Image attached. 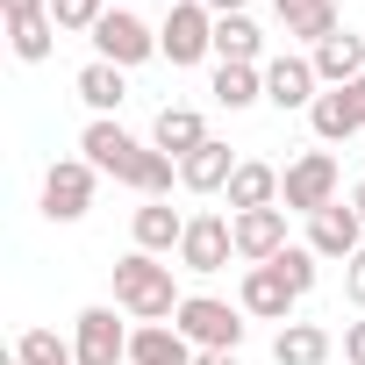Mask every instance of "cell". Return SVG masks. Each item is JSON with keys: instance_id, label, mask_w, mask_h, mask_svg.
Returning a JSON list of instances; mask_svg holds the SVG:
<instances>
[{"instance_id": "cell-1", "label": "cell", "mask_w": 365, "mask_h": 365, "mask_svg": "<svg viewBox=\"0 0 365 365\" xmlns=\"http://www.w3.org/2000/svg\"><path fill=\"white\" fill-rule=\"evenodd\" d=\"M79 150H86L93 172H115L122 187H136L143 201H165V194H172V179H179V158H165L158 143H136V136H129L122 122H108V115L86 122Z\"/></svg>"}, {"instance_id": "cell-2", "label": "cell", "mask_w": 365, "mask_h": 365, "mask_svg": "<svg viewBox=\"0 0 365 365\" xmlns=\"http://www.w3.org/2000/svg\"><path fill=\"white\" fill-rule=\"evenodd\" d=\"M179 301H187V294L172 287V265H158L150 251H129V258L115 265V308H122V315H136V322H172Z\"/></svg>"}, {"instance_id": "cell-3", "label": "cell", "mask_w": 365, "mask_h": 365, "mask_svg": "<svg viewBox=\"0 0 365 365\" xmlns=\"http://www.w3.org/2000/svg\"><path fill=\"white\" fill-rule=\"evenodd\" d=\"M172 329L187 336L194 351H237V344H244V315H237L230 301H215V294H187L179 315H172Z\"/></svg>"}, {"instance_id": "cell-4", "label": "cell", "mask_w": 365, "mask_h": 365, "mask_svg": "<svg viewBox=\"0 0 365 365\" xmlns=\"http://www.w3.org/2000/svg\"><path fill=\"white\" fill-rule=\"evenodd\" d=\"M329 201H336V158L329 150H301L279 172V208L287 215H322Z\"/></svg>"}, {"instance_id": "cell-5", "label": "cell", "mask_w": 365, "mask_h": 365, "mask_svg": "<svg viewBox=\"0 0 365 365\" xmlns=\"http://www.w3.org/2000/svg\"><path fill=\"white\" fill-rule=\"evenodd\" d=\"M208 51H215V15L201 8V0H172L165 22H158V58H172V65H201Z\"/></svg>"}, {"instance_id": "cell-6", "label": "cell", "mask_w": 365, "mask_h": 365, "mask_svg": "<svg viewBox=\"0 0 365 365\" xmlns=\"http://www.w3.org/2000/svg\"><path fill=\"white\" fill-rule=\"evenodd\" d=\"M93 51H101L108 65H122V72H129V65L158 58V29H150V22H136L129 8H108V15H101V29H93Z\"/></svg>"}, {"instance_id": "cell-7", "label": "cell", "mask_w": 365, "mask_h": 365, "mask_svg": "<svg viewBox=\"0 0 365 365\" xmlns=\"http://www.w3.org/2000/svg\"><path fill=\"white\" fill-rule=\"evenodd\" d=\"M86 208H93V165L86 158H58L43 172V215L51 222H79Z\"/></svg>"}, {"instance_id": "cell-8", "label": "cell", "mask_w": 365, "mask_h": 365, "mask_svg": "<svg viewBox=\"0 0 365 365\" xmlns=\"http://www.w3.org/2000/svg\"><path fill=\"white\" fill-rule=\"evenodd\" d=\"M237 251V222L230 215H187V237H179V265L187 272H222Z\"/></svg>"}, {"instance_id": "cell-9", "label": "cell", "mask_w": 365, "mask_h": 365, "mask_svg": "<svg viewBox=\"0 0 365 365\" xmlns=\"http://www.w3.org/2000/svg\"><path fill=\"white\" fill-rule=\"evenodd\" d=\"M129 336H136V329H122L115 308H79V322H72L79 365H122V358H129Z\"/></svg>"}, {"instance_id": "cell-10", "label": "cell", "mask_w": 365, "mask_h": 365, "mask_svg": "<svg viewBox=\"0 0 365 365\" xmlns=\"http://www.w3.org/2000/svg\"><path fill=\"white\" fill-rule=\"evenodd\" d=\"M308 251L351 265V258L365 251V222H358V208H351V201H329L322 215H308Z\"/></svg>"}, {"instance_id": "cell-11", "label": "cell", "mask_w": 365, "mask_h": 365, "mask_svg": "<svg viewBox=\"0 0 365 365\" xmlns=\"http://www.w3.org/2000/svg\"><path fill=\"white\" fill-rule=\"evenodd\" d=\"M265 101H272L279 115H294V108H315V101H322V79H315V65H308V58H272V65H265Z\"/></svg>"}, {"instance_id": "cell-12", "label": "cell", "mask_w": 365, "mask_h": 365, "mask_svg": "<svg viewBox=\"0 0 365 365\" xmlns=\"http://www.w3.org/2000/svg\"><path fill=\"white\" fill-rule=\"evenodd\" d=\"M230 222H237V258L272 265L287 251V208H251V215H230Z\"/></svg>"}, {"instance_id": "cell-13", "label": "cell", "mask_w": 365, "mask_h": 365, "mask_svg": "<svg viewBox=\"0 0 365 365\" xmlns=\"http://www.w3.org/2000/svg\"><path fill=\"white\" fill-rule=\"evenodd\" d=\"M237 165H244V158H230V143H215V136H208L194 158H179V187H187V194H230Z\"/></svg>"}, {"instance_id": "cell-14", "label": "cell", "mask_w": 365, "mask_h": 365, "mask_svg": "<svg viewBox=\"0 0 365 365\" xmlns=\"http://www.w3.org/2000/svg\"><path fill=\"white\" fill-rule=\"evenodd\" d=\"M294 287H287V272L279 265H251L244 272V315H265V322H287L294 315Z\"/></svg>"}, {"instance_id": "cell-15", "label": "cell", "mask_w": 365, "mask_h": 365, "mask_svg": "<svg viewBox=\"0 0 365 365\" xmlns=\"http://www.w3.org/2000/svg\"><path fill=\"white\" fill-rule=\"evenodd\" d=\"M308 65H315V79H322V86H351V79H365V36L336 29L329 43H315V51H308Z\"/></svg>"}, {"instance_id": "cell-16", "label": "cell", "mask_w": 365, "mask_h": 365, "mask_svg": "<svg viewBox=\"0 0 365 365\" xmlns=\"http://www.w3.org/2000/svg\"><path fill=\"white\" fill-rule=\"evenodd\" d=\"M308 122H315V136H322V143H344V136H358V129H365V108H358V93H351V86H322V101L308 108Z\"/></svg>"}, {"instance_id": "cell-17", "label": "cell", "mask_w": 365, "mask_h": 365, "mask_svg": "<svg viewBox=\"0 0 365 365\" xmlns=\"http://www.w3.org/2000/svg\"><path fill=\"white\" fill-rule=\"evenodd\" d=\"M150 143H158L165 158H194V150L208 143V122H201V108H158V122H150Z\"/></svg>"}, {"instance_id": "cell-18", "label": "cell", "mask_w": 365, "mask_h": 365, "mask_svg": "<svg viewBox=\"0 0 365 365\" xmlns=\"http://www.w3.org/2000/svg\"><path fill=\"white\" fill-rule=\"evenodd\" d=\"M194 358H201V351L179 336L172 322H143V329L129 336V365H194Z\"/></svg>"}, {"instance_id": "cell-19", "label": "cell", "mask_w": 365, "mask_h": 365, "mask_svg": "<svg viewBox=\"0 0 365 365\" xmlns=\"http://www.w3.org/2000/svg\"><path fill=\"white\" fill-rule=\"evenodd\" d=\"M129 230H136V251H150V258H165V251H179V237H187V215H179L172 201H143Z\"/></svg>"}, {"instance_id": "cell-20", "label": "cell", "mask_w": 365, "mask_h": 365, "mask_svg": "<svg viewBox=\"0 0 365 365\" xmlns=\"http://www.w3.org/2000/svg\"><path fill=\"white\" fill-rule=\"evenodd\" d=\"M272 8H279V22H287V36H301L308 51L336 36V0H272Z\"/></svg>"}, {"instance_id": "cell-21", "label": "cell", "mask_w": 365, "mask_h": 365, "mask_svg": "<svg viewBox=\"0 0 365 365\" xmlns=\"http://www.w3.org/2000/svg\"><path fill=\"white\" fill-rule=\"evenodd\" d=\"M251 208H279V172L258 158H244L230 179V215H251Z\"/></svg>"}, {"instance_id": "cell-22", "label": "cell", "mask_w": 365, "mask_h": 365, "mask_svg": "<svg viewBox=\"0 0 365 365\" xmlns=\"http://www.w3.org/2000/svg\"><path fill=\"white\" fill-rule=\"evenodd\" d=\"M329 351H336V336H329L322 322H287V329L272 336V358H279V365H322Z\"/></svg>"}, {"instance_id": "cell-23", "label": "cell", "mask_w": 365, "mask_h": 365, "mask_svg": "<svg viewBox=\"0 0 365 365\" xmlns=\"http://www.w3.org/2000/svg\"><path fill=\"white\" fill-rule=\"evenodd\" d=\"M79 101H86L93 115H115V108L129 101V79H122V65H108V58H93V65L79 72Z\"/></svg>"}, {"instance_id": "cell-24", "label": "cell", "mask_w": 365, "mask_h": 365, "mask_svg": "<svg viewBox=\"0 0 365 365\" xmlns=\"http://www.w3.org/2000/svg\"><path fill=\"white\" fill-rule=\"evenodd\" d=\"M258 51H265V36H258L251 15H222L215 22V58L222 65H258Z\"/></svg>"}, {"instance_id": "cell-25", "label": "cell", "mask_w": 365, "mask_h": 365, "mask_svg": "<svg viewBox=\"0 0 365 365\" xmlns=\"http://www.w3.org/2000/svg\"><path fill=\"white\" fill-rule=\"evenodd\" d=\"M215 101L237 115V108H251V101H265V72L258 65H215Z\"/></svg>"}, {"instance_id": "cell-26", "label": "cell", "mask_w": 365, "mask_h": 365, "mask_svg": "<svg viewBox=\"0 0 365 365\" xmlns=\"http://www.w3.org/2000/svg\"><path fill=\"white\" fill-rule=\"evenodd\" d=\"M8 43H15V58H22V65H43V58L58 51V22H51V15H29V22H8Z\"/></svg>"}, {"instance_id": "cell-27", "label": "cell", "mask_w": 365, "mask_h": 365, "mask_svg": "<svg viewBox=\"0 0 365 365\" xmlns=\"http://www.w3.org/2000/svg\"><path fill=\"white\" fill-rule=\"evenodd\" d=\"M15 365H79V351L58 329H22L15 336Z\"/></svg>"}, {"instance_id": "cell-28", "label": "cell", "mask_w": 365, "mask_h": 365, "mask_svg": "<svg viewBox=\"0 0 365 365\" xmlns=\"http://www.w3.org/2000/svg\"><path fill=\"white\" fill-rule=\"evenodd\" d=\"M101 15H108V0H51V22L58 29H79V36H93Z\"/></svg>"}, {"instance_id": "cell-29", "label": "cell", "mask_w": 365, "mask_h": 365, "mask_svg": "<svg viewBox=\"0 0 365 365\" xmlns=\"http://www.w3.org/2000/svg\"><path fill=\"white\" fill-rule=\"evenodd\" d=\"M272 265L287 272V287H294V294H308V287H315V265H322V258H315L308 244H287V251H279Z\"/></svg>"}, {"instance_id": "cell-30", "label": "cell", "mask_w": 365, "mask_h": 365, "mask_svg": "<svg viewBox=\"0 0 365 365\" xmlns=\"http://www.w3.org/2000/svg\"><path fill=\"white\" fill-rule=\"evenodd\" d=\"M344 294H351V308H365V251L344 265Z\"/></svg>"}, {"instance_id": "cell-31", "label": "cell", "mask_w": 365, "mask_h": 365, "mask_svg": "<svg viewBox=\"0 0 365 365\" xmlns=\"http://www.w3.org/2000/svg\"><path fill=\"white\" fill-rule=\"evenodd\" d=\"M8 8V22H29V15H51V0H0Z\"/></svg>"}, {"instance_id": "cell-32", "label": "cell", "mask_w": 365, "mask_h": 365, "mask_svg": "<svg viewBox=\"0 0 365 365\" xmlns=\"http://www.w3.org/2000/svg\"><path fill=\"white\" fill-rule=\"evenodd\" d=\"M344 358H351V365H365V322H351V329H344Z\"/></svg>"}, {"instance_id": "cell-33", "label": "cell", "mask_w": 365, "mask_h": 365, "mask_svg": "<svg viewBox=\"0 0 365 365\" xmlns=\"http://www.w3.org/2000/svg\"><path fill=\"white\" fill-rule=\"evenodd\" d=\"M201 8H208V15L222 22V15H244V0H201Z\"/></svg>"}, {"instance_id": "cell-34", "label": "cell", "mask_w": 365, "mask_h": 365, "mask_svg": "<svg viewBox=\"0 0 365 365\" xmlns=\"http://www.w3.org/2000/svg\"><path fill=\"white\" fill-rule=\"evenodd\" d=\"M194 365H237V351H201Z\"/></svg>"}, {"instance_id": "cell-35", "label": "cell", "mask_w": 365, "mask_h": 365, "mask_svg": "<svg viewBox=\"0 0 365 365\" xmlns=\"http://www.w3.org/2000/svg\"><path fill=\"white\" fill-rule=\"evenodd\" d=\"M351 208H358V222H365V179H358V187H351Z\"/></svg>"}, {"instance_id": "cell-36", "label": "cell", "mask_w": 365, "mask_h": 365, "mask_svg": "<svg viewBox=\"0 0 365 365\" xmlns=\"http://www.w3.org/2000/svg\"><path fill=\"white\" fill-rule=\"evenodd\" d=\"M351 93H358V108H365V79H351Z\"/></svg>"}, {"instance_id": "cell-37", "label": "cell", "mask_w": 365, "mask_h": 365, "mask_svg": "<svg viewBox=\"0 0 365 365\" xmlns=\"http://www.w3.org/2000/svg\"><path fill=\"white\" fill-rule=\"evenodd\" d=\"M165 8H172V0H165Z\"/></svg>"}, {"instance_id": "cell-38", "label": "cell", "mask_w": 365, "mask_h": 365, "mask_svg": "<svg viewBox=\"0 0 365 365\" xmlns=\"http://www.w3.org/2000/svg\"><path fill=\"white\" fill-rule=\"evenodd\" d=\"M115 8H122V0H115Z\"/></svg>"}]
</instances>
